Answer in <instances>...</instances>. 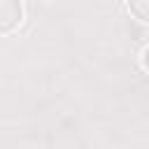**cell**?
<instances>
[{
  "mask_svg": "<svg viewBox=\"0 0 149 149\" xmlns=\"http://www.w3.org/2000/svg\"><path fill=\"white\" fill-rule=\"evenodd\" d=\"M23 21L21 0H0V35L14 33Z\"/></svg>",
  "mask_w": 149,
  "mask_h": 149,
  "instance_id": "obj_1",
  "label": "cell"
},
{
  "mask_svg": "<svg viewBox=\"0 0 149 149\" xmlns=\"http://www.w3.org/2000/svg\"><path fill=\"white\" fill-rule=\"evenodd\" d=\"M147 5H149V0H128V9H130V14L137 19V21H142V23H147Z\"/></svg>",
  "mask_w": 149,
  "mask_h": 149,
  "instance_id": "obj_2",
  "label": "cell"
},
{
  "mask_svg": "<svg viewBox=\"0 0 149 149\" xmlns=\"http://www.w3.org/2000/svg\"><path fill=\"white\" fill-rule=\"evenodd\" d=\"M147 54H149V49L144 47L142 51H140V68H142V72H147L149 68H147Z\"/></svg>",
  "mask_w": 149,
  "mask_h": 149,
  "instance_id": "obj_3",
  "label": "cell"
}]
</instances>
